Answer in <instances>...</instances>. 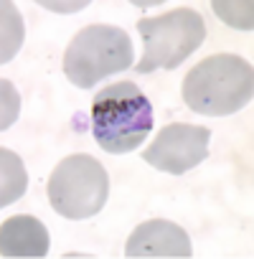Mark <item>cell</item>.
I'll return each mask as SVG.
<instances>
[{
    "instance_id": "1",
    "label": "cell",
    "mask_w": 254,
    "mask_h": 259,
    "mask_svg": "<svg viewBox=\"0 0 254 259\" xmlns=\"http://www.w3.org/2000/svg\"><path fill=\"white\" fill-rule=\"evenodd\" d=\"M181 97L196 114H234L254 97V66L236 54H214L186 74Z\"/></svg>"
},
{
    "instance_id": "2",
    "label": "cell",
    "mask_w": 254,
    "mask_h": 259,
    "mask_svg": "<svg viewBox=\"0 0 254 259\" xmlns=\"http://www.w3.org/2000/svg\"><path fill=\"white\" fill-rule=\"evenodd\" d=\"M153 130V107L133 81H117L92 102V133L102 150L124 155L138 150Z\"/></svg>"
},
{
    "instance_id": "3",
    "label": "cell",
    "mask_w": 254,
    "mask_h": 259,
    "mask_svg": "<svg viewBox=\"0 0 254 259\" xmlns=\"http://www.w3.org/2000/svg\"><path fill=\"white\" fill-rule=\"evenodd\" d=\"M133 41L122 28L94 23L84 26L64 51V74L71 84L92 89L104 76L130 69Z\"/></svg>"
},
{
    "instance_id": "4",
    "label": "cell",
    "mask_w": 254,
    "mask_h": 259,
    "mask_svg": "<svg viewBox=\"0 0 254 259\" xmlns=\"http://www.w3.org/2000/svg\"><path fill=\"white\" fill-rule=\"evenodd\" d=\"M138 33L143 36L145 51L138 61V74L155 69H178L206 38V23L193 8H176L158 18H140Z\"/></svg>"
},
{
    "instance_id": "5",
    "label": "cell",
    "mask_w": 254,
    "mask_h": 259,
    "mask_svg": "<svg viewBox=\"0 0 254 259\" xmlns=\"http://www.w3.org/2000/svg\"><path fill=\"white\" fill-rule=\"evenodd\" d=\"M49 201L64 219L81 221L97 216L109 196V178L102 163L92 155H66L49 178Z\"/></svg>"
},
{
    "instance_id": "6",
    "label": "cell",
    "mask_w": 254,
    "mask_h": 259,
    "mask_svg": "<svg viewBox=\"0 0 254 259\" xmlns=\"http://www.w3.org/2000/svg\"><path fill=\"white\" fill-rule=\"evenodd\" d=\"M208 140L211 130L201 124L171 122L155 135L148 150H143V160L155 170L183 176L208 158Z\"/></svg>"
},
{
    "instance_id": "7",
    "label": "cell",
    "mask_w": 254,
    "mask_h": 259,
    "mask_svg": "<svg viewBox=\"0 0 254 259\" xmlns=\"http://www.w3.org/2000/svg\"><path fill=\"white\" fill-rule=\"evenodd\" d=\"M124 256H130V259H150V256L188 259L193 256V246H191L188 234L178 224L165 221V219H150L135 226V231L124 244Z\"/></svg>"
},
{
    "instance_id": "8",
    "label": "cell",
    "mask_w": 254,
    "mask_h": 259,
    "mask_svg": "<svg viewBox=\"0 0 254 259\" xmlns=\"http://www.w3.org/2000/svg\"><path fill=\"white\" fill-rule=\"evenodd\" d=\"M49 246V229L36 216H11L0 226L3 256H46Z\"/></svg>"
},
{
    "instance_id": "9",
    "label": "cell",
    "mask_w": 254,
    "mask_h": 259,
    "mask_svg": "<svg viewBox=\"0 0 254 259\" xmlns=\"http://www.w3.org/2000/svg\"><path fill=\"white\" fill-rule=\"evenodd\" d=\"M28 186V176L23 168V160L8 150L0 148V206H11L13 201H18L26 193Z\"/></svg>"
},
{
    "instance_id": "10",
    "label": "cell",
    "mask_w": 254,
    "mask_h": 259,
    "mask_svg": "<svg viewBox=\"0 0 254 259\" xmlns=\"http://www.w3.org/2000/svg\"><path fill=\"white\" fill-rule=\"evenodd\" d=\"M0 16H3V51H0V61H11L16 51L23 44V21L21 13L16 11L13 3H0Z\"/></svg>"
},
{
    "instance_id": "11",
    "label": "cell",
    "mask_w": 254,
    "mask_h": 259,
    "mask_svg": "<svg viewBox=\"0 0 254 259\" xmlns=\"http://www.w3.org/2000/svg\"><path fill=\"white\" fill-rule=\"evenodd\" d=\"M216 16L221 21H226L229 26L239 28V31H251L254 26V18H251V3H246V0H241V3H221V0H216V3H211Z\"/></svg>"
},
{
    "instance_id": "12",
    "label": "cell",
    "mask_w": 254,
    "mask_h": 259,
    "mask_svg": "<svg viewBox=\"0 0 254 259\" xmlns=\"http://www.w3.org/2000/svg\"><path fill=\"white\" fill-rule=\"evenodd\" d=\"M0 89H3V119H0V130H6L8 124H13L16 114H18V94L13 89L11 81H0Z\"/></svg>"
}]
</instances>
